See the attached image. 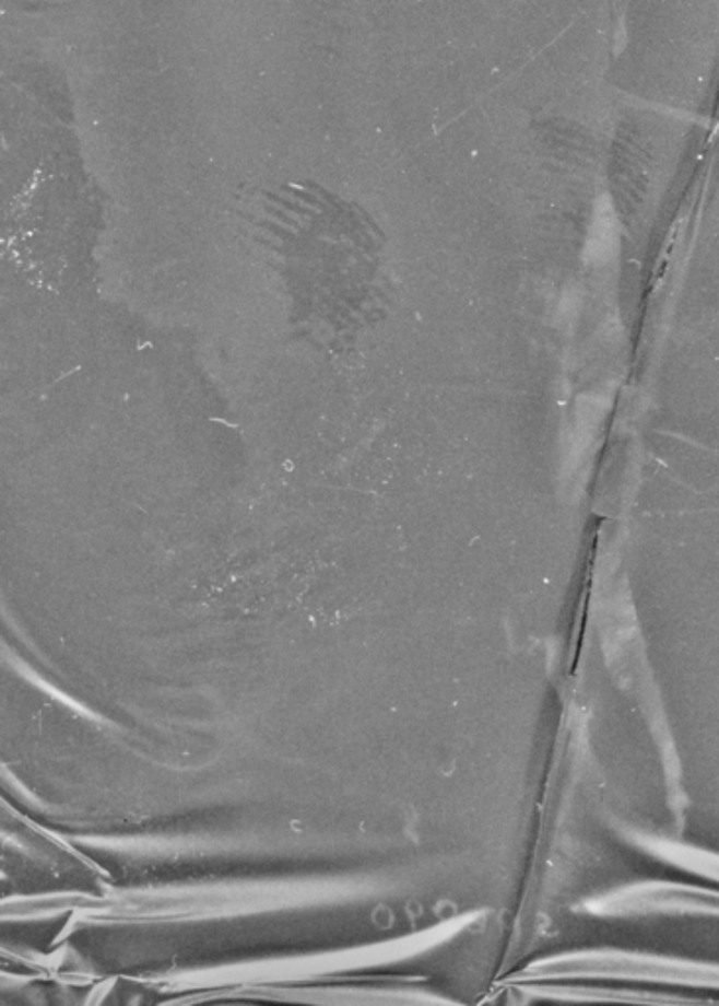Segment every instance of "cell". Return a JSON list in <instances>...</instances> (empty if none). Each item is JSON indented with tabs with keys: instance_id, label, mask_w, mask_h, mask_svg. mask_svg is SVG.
Listing matches in <instances>:
<instances>
[{
	"instance_id": "7a4b0ae2",
	"label": "cell",
	"mask_w": 719,
	"mask_h": 1006,
	"mask_svg": "<svg viewBox=\"0 0 719 1006\" xmlns=\"http://www.w3.org/2000/svg\"><path fill=\"white\" fill-rule=\"evenodd\" d=\"M617 243H620L617 219H615L610 201L602 197L596 204L590 233L586 241V261H590L593 266L610 264L613 256L617 254Z\"/></svg>"
},
{
	"instance_id": "6da1fadb",
	"label": "cell",
	"mask_w": 719,
	"mask_h": 1006,
	"mask_svg": "<svg viewBox=\"0 0 719 1006\" xmlns=\"http://www.w3.org/2000/svg\"><path fill=\"white\" fill-rule=\"evenodd\" d=\"M610 406L608 394H586L578 399V406L574 411L573 431L566 446V468L576 470L588 448L592 446L593 438L598 435V429L602 423L605 409Z\"/></svg>"
}]
</instances>
